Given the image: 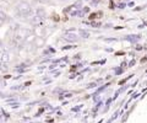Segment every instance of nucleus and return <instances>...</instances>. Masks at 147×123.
I'll return each instance as SVG.
<instances>
[{"label":"nucleus","instance_id":"nucleus-10","mask_svg":"<svg viewBox=\"0 0 147 123\" xmlns=\"http://www.w3.org/2000/svg\"><path fill=\"white\" fill-rule=\"evenodd\" d=\"M79 32H80V36H81V37H84V38H88V37H90V33H88V32H87V31H84V30H80V31H79Z\"/></svg>","mask_w":147,"mask_h":123},{"label":"nucleus","instance_id":"nucleus-12","mask_svg":"<svg viewBox=\"0 0 147 123\" xmlns=\"http://www.w3.org/2000/svg\"><path fill=\"white\" fill-rule=\"evenodd\" d=\"M4 52V46H3V42H0V53Z\"/></svg>","mask_w":147,"mask_h":123},{"label":"nucleus","instance_id":"nucleus-5","mask_svg":"<svg viewBox=\"0 0 147 123\" xmlns=\"http://www.w3.org/2000/svg\"><path fill=\"white\" fill-rule=\"evenodd\" d=\"M0 60H1L4 64H7L10 62V54H9L7 51H4L1 54H0Z\"/></svg>","mask_w":147,"mask_h":123},{"label":"nucleus","instance_id":"nucleus-14","mask_svg":"<svg viewBox=\"0 0 147 123\" xmlns=\"http://www.w3.org/2000/svg\"><path fill=\"white\" fill-rule=\"evenodd\" d=\"M63 1H69V0H63Z\"/></svg>","mask_w":147,"mask_h":123},{"label":"nucleus","instance_id":"nucleus-11","mask_svg":"<svg viewBox=\"0 0 147 123\" xmlns=\"http://www.w3.org/2000/svg\"><path fill=\"white\" fill-rule=\"evenodd\" d=\"M7 19V16H6V14L5 12H4V11H1V10H0V20H1L3 22L4 21H5Z\"/></svg>","mask_w":147,"mask_h":123},{"label":"nucleus","instance_id":"nucleus-9","mask_svg":"<svg viewBox=\"0 0 147 123\" xmlns=\"http://www.w3.org/2000/svg\"><path fill=\"white\" fill-rule=\"evenodd\" d=\"M36 15H38V16H40V17H43V19H44V17H45V10L43 7H38L36 10Z\"/></svg>","mask_w":147,"mask_h":123},{"label":"nucleus","instance_id":"nucleus-7","mask_svg":"<svg viewBox=\"0 0 147 123\" xmlns=\"http://www.w3.org/2000/svg\"><path fill=\"white\" fill-rule=\"evenodd\" d=\"M34 44H36V47L37 48H42L43 46L45 44V41L43 37H37L36 41H34Z\"/></svg>","mask_w":147,"mask_h":123},{"label":"nucleus","instance_id":"nucleus-4","mask_svg":"<svg viewBox=\"0 0 147 123\" xmlns=\"http://www.w3.org/2000/svg\"><path fill=\"white\" fill-rule=\"evenodd\" d=\"M64 38L66 41H69V42H76V41L79 39V36L72 33V32H65L64 33Z\"/></svg>","mask_w":147,"mask_h":123},{"label":"nucleus","instance_id":"nucleus-2","mask_svg":"<svg viewBox=\"0 0 147 123\" xmlns=\"http://www.w3.org/2000/svg\"><path fill=\"white\" fill-rule=\"evenodd\" d=\"M28 33H30V30L25 29V27H20V29H17L15 31V33H13V41L17 42V43L22 42V41L25 42V39H26V37H27V35Z\"/></svg>","mask_w":147,"mask_h":123},{"label":"nucleus","instance_id":"nucleus-13","mask_svg":"<svg viewBox=\"0 0 147 123\" xmlns=\"http://www.w3.org/2000/svg\"><path fill=\"white\" fill-rule=\"evenodd\" d=\"M3 68H4V63L0 60V69H3Z\"/></svg>","mask_w":147,"mask_h":123},{"label":"nucleus","instance_id":"nucleus-3","mask_svg":"<svg viewBox=\"0 0 147 123\" xmlns=\"http://www.w3.org/2000/svg\"><path fill=\"white\" fill-rule=\"evenodd\" d=\"M43 17H40V16H38V15H34L33 17H31V21H30V24L32 25V26H40L43 24Z\"/></svg>","mask_w":147,"mask_h":123},{"label":"nucleus","instance_id":"nucleus-1","mask_svg":"<svg viewBox=\"0 0 147 123\" xmlns=\"http://www.w3.org/2000/svg\"><path fill=\"white\" fill-rule=\"evenodd\" d=\"M16 14L17 16L24 17V19H28V17H33L34 16V10L32 9V6L28 3L22 1L20 4H17L16 6Z\"/></svg>","mask_w":147,"mask_h":123},{"label":"nucleus","instance_id":"nucleus-6","mask_svg":"<svg viewBox=\"0 0 147 123\" xmlns=\"http://www.w3.org/2000/svg\"><path fill=\"white\" fill-rule=\"evenodd\" d=\"M36 38H37V35L33 33L32 31H30V33L27 35V37H26V39H25V42H26V43H34Z\"/></svg>","mask_w":147,"mask_h":123},{"label":"nucleus","instance_id":"nucleus-8","mask_svg":"<svg viewBox=\"0 0 147 123\" xmlns=\"http://www.w3.org/2000/svg\"><path fill=\"white\" fill-rule=\"evenodd\" d=\"M77 7H79V6H76V5H72V6H70V7L67 9L69 14H70V15H76V12H80L79 10H77Z\"/></svg>","mask_w":147,"mask_h":123}]
</instances>
